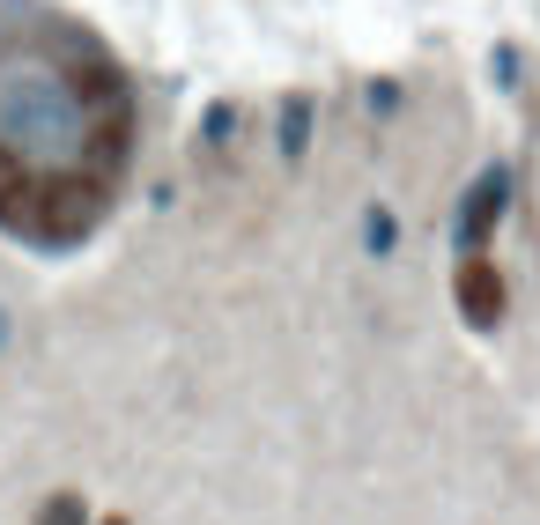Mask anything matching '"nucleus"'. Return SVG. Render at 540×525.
<instances>
[{
	"label": "nucleus",
	"instance_id": "nucleus-1",
	"mask_svg": "<svg viewBox=\"0 0 540 525\" xmlns=\"http://www.w3.org/2000/svg\"><path fill=\"white\" fill-rule=\"evenodd\" d=\"M104 111L89 82L45 45H0V171L74 178L89 171Z\"/></svg>",
	"mask_w": 540,
	"mask_h": 525
},
{
	"label": "nucleus",
	"instance_id": "nucleus-2",
	"mask_svg": "<svg viewBox=\"0 0 540 525\" xmlns=\"http://www.w3.org/2000/svg\"><path fill=\"white\" fill-rule=\"evenodd\" d=\"M504 200H511V178H504V171L474 178L467 208H459V245H467V252H481V245H489V222L504 215Z\"/></svg>",
	"mask_w": 540,
	"mask_h": 525
},
{
	"label": "nucleus",
	"instance_id": "nucleus-3",
	"mask_svg": "<svg viewBox=\"0 0 540 525\" xmlns=\"http://www.w3.org/2000/svg\"><path fill=\"white\" fill-rule=\"evenodd\" d=\"M496 311H504V289H496V281L474 267V274H467V318H474V326H489Z\"/></svg>",
	"mask_w": 540,
	"mask_h": 525
},
{
	"label": "nucleus",
	"instance_id": "nucleus-4",
	"mask_svg": "<svg viewBox=\"0 0 540 525\" xmlns=\"http://www.w3.org/2000/svg\"><path fill=\"white\" fill-rule=\"evenodd\" d=\"M363 237H370V252H393V215H385V208H370Z\"/></svg>",
	"mask_w": 540,
	"mask_h": 525
},
{
	"label": "nucleus",
	"instance_id": "nucleus-5",
	"mask_svg": "<svg viewBox=\"0 0 540 525\" xmlns=\"http://www.w3.org/2000/svg\"><path fill=\"white\" fill-rule=\"evenodd\" d=\"M282 148L296 156V148H304V104H289V126H282Z\"/></svg>",
	"mask_w": 540,
	"mask_h": 525
},
{
	"label": "nucleus",
	"instance_id": "nucleus-6",
	"mask_svg": "<svg viewBox=\"0 0 540 525\" xmlns=\"http://www.w3.org/2000/svg\"><path fill=\"white\" fill-rule=\"evenodd\" d=\"M45 525H74V496H60V503H52V511H45Z\"/></svg>",
	"mask_w": 540,
	"mask_h": 525
}]
</instances>
